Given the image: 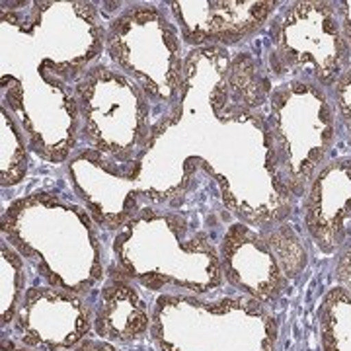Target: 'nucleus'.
I'll return each instance as SVG.
<instances>
[{
  "instance_id": "f257e3e1",
  "label": "nucleus",
  "mask_w": 351,
  "mask_h": 351,
  "mask_svg": "<svg viewBox=\"0 0 351 351\" xmlns=\"http://www.w3.org/2000/svg\"><path fill=\"white\" fill-rule=\"evenodd\" d=\"M230 51L225 47H193L186 55V84L182 112L158 123L151 149L182 151L172 182L191 188L184 166L199 162L217 182L225 207L250 226L283 223L295 209L293 195L277 180L263 112L225 108V75Z\"/></svg>"
},
{
  "instance_id": "f03ea898",
  "label": "nucleus",
  "mask_w": 351,
  "mask_h": 351,
  "mask_svg": "<svg viewBox=\"0 0 351 351\" xmlns=\"http://www.w3.org/2000/svg\"><path fill=\"white\" fill-rule=\"evenodd\" d=\"M2 239L51 287L84 295L100 283L104 248L92 215L55 189H38L8 203Z\"/></svg>"
},
{
  "instance_id": "7ed1b4c3",
  "label": "nucleus",
  "mask_w": 351,
  "mask_h": 351,
  "mask_svg": "<svg viewBox=\"0 0 351 351\" xmlns=\"http://www.w3.org/2000/svg\"><path fill=\"white\" fill-rule=\"evenodd\" d=\"M115 265L149 291L211 293L225 283L219 246L186 215L143 205L113 237Z\"/></svg>"
},
{
  "instance_id": "20e7f679",
  "label": "nucleus",
  "mask_w": 351,
  "mask_h": 351,
  "mask_svg": "<svg viewBox=\"0 0 351 351\" xmlns=\"http://www.w3.org/2000/svg\"><path fill=\"white\" fill-rule=\"evenodd\" d=\"M106 29L92 2H4L2 63H24L75 86L106 53Z\"/></svg>"
},
{
  "instance_id": "39448f33",
  "label": "nucleus",
  "mask_w": 351,
  "mask_h": 351,
  "mask_svg": "<svg viewBox=\"0 0 351 351\" xmlns=\"http://www.w3.org/2000/svg\"><path fill=\"white\" fill-rule=\"evenodd\" d=\"M106 55L145 94L158 123L182 112L184 39L164 4L137 2L113 16L106 29Z\"/></svg>"
},
{
  "instance_id": "423d86ee",
  "label": "nucleus",
  "mask_w": 351,
  "mask_h": 351,
  "mask_svg": "<svg viewBox=\"0 0 351 351\" xmlns=\"http://www.w3.org/2000/svg\"><path fill=\"white\" fill-rule=\"evenodd\" d=\"M151 336L160 351H276L277 320L246 295L201 301L164 293L152 306Z\"/></svg>"
},
{
  "instance_id": "0eeeda50",
  "label": "nucleus",
  "mask_w": 351,
  "mask_h": 351,
  "mask_svg": "<svg viewBox=\"0 0 351 351\" xmlns=\"http://www.w3.org/2000/svg\"><path fill=\"white\" fill-rule=\"evenodd\" d=\"M263 121L277 180L293 199H302L336 145L339 117L332 92L297 80L276 84Z\"/></svg>"
},
{
  "instance_id": "6e6552de",
  "label": "nucleus",
  "mask_w": 351,
  "mask_h": 351,
  "mask_svg": "<svg viewBox=\"0 0 351 351\" xmlns=\"http://www.w3.org/2000/svg\"><path fill=\"white\" fill-rule=\"evenodd\" d=\"M73 92L80 115V143L86 149L117 164L145 158L158 121L145 94L123 73L98 61Z\"/></svg>"
},
{
  "instance_id": "1a4fd4ad",
  "label": "nucleus",
  "mask_w": 351,
  "mask_h": 351,
  "mask_svg": "<svg viewBox=\"0 0 351 351\" xmlns=\"http://www.w3.org/2000/svg\"><path fill=\"white\" fill-rule=\"evenodd\" d=\"M265 64L279 84L297 80L334 92L351 69L338 4L314 0L289 4L269 24Z\"/></svg>"
},
{
  "instance_id": "9d476101",
  "label": "nucleus",
  "mask_w": 351,
  "mask_h": 351,
  "mask_svg": "<svg viewBox=\"0 0 351 351\" xmlns=\"http://www.w3.org/2000/svg\"><path fill=\"white\" fill-rule=\"evenodd\" d=\"M0 69V106L18 119L29 151L49 164L69 162L80 143L73 86L24 63H2Z\"/></svg>"
},
{
  "instance_id": "9b49d317",
  "label": "nucleus",
  "mask_w": 351,
  "mask_h": 351,
  "mask_svg": "<svg viewBox=\"0 0 351 351\" xmlns=\"http://www.w3.org/2000/svg\"><path fill=\"white\" fill-rule=\"evenodd\" d=\"M223 277L230 287L269 306L308 262L301 234L283 223L250 226L232 223L219 244Z\"/></svg>"
},
{
  "instance_id": "f8f14e48",
  "label": "nucleus",
  "mask_w": 351,
  "mask_h": 351,
  "mask_svg": "<svg viewBox=\"0 0 351 351\" xmlns=\"http://www.w3.org/2000/svg\"><path fill=\"white\" fill-rule=\"evenodd\" d=\"M12 326L25 348L73 351L94 330V308L82 295L64 289L29 287Z\"/></svg>"
},
{
  "instance_id": "ddd939ff",
  "label": "nucleus",
  "mask_w": 351,
  "mask_h": 351,
  "mask_svg": "<svg viewBox=\"0 0 351 351\" xmlns=\"http://www.w3.org/2000/svg\"><path fill=\"white\" fill-rule=\"evenodd\" d=\"M168 12L178 25L184 43L193 47H232L254 38L277 2L267 0H172Z\"/></svg>"
},
{
  "instance_id": "4468645a",
  "label": "nucleus",
  "mask_w": 351,
  "mask_h": 351,
  "mask_svg": "<svg viewBox=\"0 0 351 351\" xmlns=\"http://www.w3.org/2000/svg\"><path fill=\"white\" fill-rule=\"evenodd\" d=\"M308 237L322 254L343 252L351 244V156L328 160L302 197Z\"/></svg>"
},
{
  "instance_id": "2eb2a0df",
  "label": "nucleus",
  "mask_w": 351,
  "mask_h": 351,
  "mask_svg": "<svg viewBox=\"0 0 351 351\" xmlns=\"http://www.w3.org/2000/svg\"><path fill=\"white\" fill-rule=\"evenodd\" d=\"M137 285L121 269L113 267L110 271L94 306V332L98 338L131 343L151 332L152 311Z\"/></svg>"
},
{
  "instance_id": "dca6fc26",
  "label": "nucleus",
  "mask_w": 351,
  "mask_h": 351,
  "mask_svg": "<svg viewBox=\"0 0 351 351\" xmlns=\"http://www.w3.org/2000/svg\"><path fill=\"white\" fill-rule=\"evenodd\" d=\"M274 92L267 64L250 51L230 55L225 75V108L240 112H263Z\"/></svg>"
},
{
  "instance_id": "f3484780",
  "label": "nucleus",
  "mask_w": 351,
  "mask_h": 351,
  "mask_svg": "<svg viewBox=\"0 0 351 351\" xmlns=\"http://www.w3.org/2000/svg\"><path fill=\"white\" fill-rule=\"evenodd\" d=\"M0 186L16 188L27 176L29 145L18 119L4 106H0Z\"/></svg>"
},
{
  "instance_id": "a211bd4d",
  "label": "nucleus",
  "mask_w": 351,
  "mask_h": 351,
  "mask_svg": "<svg viewBox=\"0 0 351 351\" xmlns=\"http://www.w3.org/2000/svg\"><path fill=\"white\" fill-rule=\"evenodd\" d=\"M322 351H351V291L334 287L320 304Z\"/></svg>"
},
{
  "instance_id": "6ab92c4d",
  "label": "nucleus",
  "mask_w": 351,
  "mask_h": 351,
  "mask_svg": "<svg viewBox=\"0 0 351 351\" xmlns=\"http://www.w3.org/2000/svg\"><path fill=\"white\" fill-rule=\"evenodd\" d=\"M0 287H2V326H10L22 304L25 291V260L2 239L0 244Z\"/></svg>"
},
{
  "instance_id": "aec40b11",
  "label": "nucleus",
  "mask_w": 351,
  "mask_h": 351,
  "mask_svg": "<svg viewBox=\"0 0 351 351\" xmlns=\"http://www.w3.org/2000/svg\"><path fill=\"white\" fill-rule=\"evenodd\" d=\"M332 98L336 100V108H338V117L341 127L346 129L348 138L351 145V69L348 75L343 76L338 82V86L334 88Z\"/></svg>"
},
{
  "instance_id": "412c9836",
  "label": "nucleus",
  "mask_w": 351,
  "mask_h": 351,
  "mask_svg": "<svg viewBox=\"0 0 351 351\" xmlns=\"http://www.w3.org/2000/svg\"><path fill=\"white\" fill-rule=\"evenodd\" d=\"M338 14L343 38L348 41V47L351 51V2H338Z\"/></svg>"
},
{
  "instance_id": "4be33fe9",
  "label": "nucleus",
  "mask_w": 351,
  "mask_h": 351,
  "mask_svg": "<svg viewBox=\"0 0 351 351\" xmlns=\"http://www.w3.org/2000/svg\"><path fill=\"white\" fill-rule=\"evenodd\" d=\"M73 351H119L112 341H106V339H94L86 338L82 343H78Z\"/></svg>"
},
{
  "instance_id": "5701e85b",
  "label": "nucleus",
  "mask_w": 351,
  "mask_h": 351,
  "mask_svg": "<svg viewBox=\"0 0 351 351\" xmlns=\"http://www.w3.org/2000/svg\"><path fill=\"white\" fill-rule=\"evenodd\" d=\"M0 351H36V350H32V348H25V346H22V343H16L14 339L2 338Z\"/></svg>"
}]
</instances>
